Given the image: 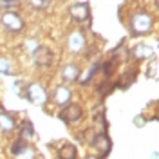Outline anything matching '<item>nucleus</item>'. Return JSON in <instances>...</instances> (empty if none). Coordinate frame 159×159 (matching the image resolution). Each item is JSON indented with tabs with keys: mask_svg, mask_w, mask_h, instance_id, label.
Returning a JSON list of instances; mask_svg holds the SVG:
<instances>
[{
	"mask_svg": "<svg viewBox=\"0 0 159 159\" xmlns=\"http://www.w3.org/2000/svg\"><path fill=\"white\" fill-rule=\"evenodd\" d=\"M154 25V18L148 13H138L132 18V33L134 34H148Z\"/></svg>",
	"mask_w": 159,
	"mask_h": 159,
	"instance_id": "obj_1",
	"label": "nucleus"
},
{
	"mask_svg": "<svg viewBox=\"0 0 159 159\" xmlns=\"http://www.w3.org/2000/svg\"><path fill=\"white\" fill-rule=\"evenodd\" d=\"M81 116H83V109L80 107L78 103H70V101L60 112V118L63 119L65 123H78L81 119Z\"/></svg>",
	"mask_w": 159,
	"mask_h": 159,
	"instance_id": "obj_2",
	"label": "nucleus"
},
{
	"mask_svg": "<svg viewBox=\"0 0 159 159\" xmlns=\"http://www.w3.org/2000/svg\"><path fill=\"white\" fill-rule=\"evenodd\" d=\"M2 24L11 33H22V29H24V20L20 18V15L13 13V11H7L2 15Z\"/></svg>",
	"mask_w": 159,
	"mask_h": 159,
	"instance_id": "obj_3",
	"label": "nucleus"
},
{
	"mask_svg": "<svg viewBox=\"0 0 159 159\" xmlns=\"http://www.w3.org/2000/svg\"><path fill=\"white\" fill-rule=\"evenodd\" d=\"M69 15L76 22H85L90 16V6L87 2H76L69 7Z\"/></svg>",
	"mask_w": 159,
	"mask_h": 159,
	"instance_id": "obj_4",
	"label": "nucleus"
},
{
	"mask_svg": "<svg viewBox=\"0 0 159 159\" xmlns=\"http://www.w3.org/2000/svg\"><path fill=\"white\" fill-rule=\"evenodd\" d=\"M33 60H34V63H36L38 67H49V65H52V61H54V56H52L51 49L40 45V47H36L34 52H33Z\"/></svg>",
	"mask_w": 159,
	"mask_h": 159,
	"instance_id": "obj_5",
	"label": "nucleus"
},
{
	"mask_svg": "<svg viewBox=\"0 0 159 159\" xmlns=\"http://www.w3.org/2000/svg\"><path fill=\"white\" fill-rule=\"evenodd\" d=\"M27 99L33 101L34 105H43L47 101V92L40 83H33L27 87Z\"/></svg>",
	"mask_w": 159,
	"mask_h": 159,
	"instance_id": "obj_6",
	"label": "nucleus"
},
{
	"mask_svg": "<svg viewBox=\"0 0 159 159\" xmlns=\"http://www.w3.org/2000/svg\"><path fill=\"white\" fill-rule=\"evenodd\" d=\"M92 147H94V150H98L101 156H105V154H109V150H110V139L105 134H98L96 138L92 139Z\"/></svg>",
	"mask_w": 159,
	"mask_h": 159,
	"instance_id": "obj_7",
	"label": "nucleus"
},
{
	"mask_svg": "<svg viewBox=\"0 0 159 159\" xmlns=\"http://www.w3.org/2000/svg\"><path fill=\"white\" fill-rule=\"evenodd\" d=\"M83 47H85V36H83V33H80V31L72 33L69 36V49L72 52H80Z\"/></svg>",
	"mask_w": 159,
	"mask_h": 159,
	"instance_id": "obj_8",
	"label": "nucleus"
},
{
	"mask_svg": "<svg viewBox=\"0 0 159 159\" xmlns=\"http://www.w3.org/2000/svg\"><path fill=\"white\" fill-rule=\"evenodd\" d=\"M70 98H72V94H70V90L67 87H61L60 85L58 89L54 90V103L60 105V107H65L70 101Z\"/></svg>",
	"mask_w": 159,
	"mask_h": 159,
	"instance_id": "obj_9",
	"label": "nucleus"
},
{
	"mask_svg": "<svg viewBox=\"0 0 159 159\" xmlns=\"http://www.w3.org/2000/svg\"><path fill=\"white\" fill-rule=\"evenodd\" d=\"M61 78L65 80V81H76L80 78V69L78 65H74V63H70V65H65L63 70H61Z\"/></svg>",
	"mask_w": 159,
	"mask_h": 159,
	"instance_id": "obj_10",
	"label": "nucleus"
},
{
	"mask_svg": "<svg viewBox=\"0 0 159 159\" xmlns=\"http://www.w3.org/2000/svg\"><path fill=\"white\" fill-rule=\"evenodd\" d=\"M58 159H78V150L74 145H63L58 150Z\"/></svg>",
	"mask_w": 159,
	"mask_h": 159,
	"instance_id": "obj_11",
	"label": "nucleus"
},
{
	"mask_svg": "<svg viewBox=\"0 0 159 159\" xmlns=\"http://www.w3.org/2000/svg\"><path fill=\"white\" fill-rule=\"evenodd\" d=\"M152 54H154V49L150 45H147V43H139L134 49V58H138V60H147Z\"/></svg>",
	"mask_w": 159,
	"mask_h": 159,
	"instance_id": "obj_12",
	"label": "nucleus"
},
{
	"mask_svg": "<svg viewBox=\"0 0 159 159\" xmlns=\"http://www.w3.org/2000/svg\"><path fill=\"white\" fill-rule=\"evenodd\" d=\"M16 127V123H15V119L11 118L9 114H0V130L2 132H6V134H9L13 132Z\"/></svg>",
	"mask_w": 159,
	"mask_h": 159,
	"instance_id": "obj_13",
	"label": "nucleus"
},
{
	"mask_svg": "<svg viewBox=\"0 0 159 159\" xmlns=\"http://www.w3.org/2000/svg\"><path fill=\"white\" fill-rule=\"evenodd\" d=\"M27 147H29V145H27V141H25L24 138H18L16 141H15V143H13V147H11V152H13L15 156H18V154H22V152L27 148Z\"/></svg>",
	"mask_w": 159,
	"mask_h": 159,
	"instance_id": "obj_14",
	"label": "nucleus"
},
{
	"mask_svg": "<svg viewBox=\"0 0 159 159\" xmlns=\"http://www.w3.org/2000/svg\"><path fill=\"white\" fill-rule=\"evenodd\" d=\"M20 129H22V136L20 138H33L34 136V129H33V125H31V121H22V125H20Z\"/></svg>",
	"mask_w": 159,
	"mask_h": 159,
	"instance_id": "obj_15",
	"label": "nucleus"
},
{
	"mask_svg": "<svg viewBox=\"0 0 159 159\" xmlns=\"http://www.w3.org/2000/svg\"><path fill=\"white\" fill-rule=\"evenodd\" d=\"M136 80V70H129V72H125V76H123V87H129L130 83Z\"/></svg>",
	"mask_w": 159,
	"mask_h": 159,
	"instance_id": "obj_16",
	"label": "nucleus"
},
{
	"mask_svg": "<svg viewBox=\"0 0 159 159\" xmlns=\"http://www.w3.org/2000/svg\"><path fill=\"white\" fill-rule=\"evenodd\" d=\"M11 63H9V60H6V58H0V72L2 74H11Z\"/></svg>",
	"mask_w": 159,
	"mask_h": 159,
	"instance_id": "obj_17",
	"label": "nucleus"
},
{
	"mask_svg": "<svg viewBox=\"0 0 159 159\" xmlns=\"http://www.w3.org/2000/svg\"><path fill=\"white\" fill-rule=\"evenodd\" d=\"M29 4L34 9H45L49 6V0H29Z\"/></svg>",
	"mask_w": 159,
	"mask_h": 159,
	"instance_id": "obj_18",
	"label": "nucleus"
},
{
	"mask_svg": "<svg viewBox=\"0 0 159 159\" xmlns=\"http://www.w3.org/2000/svg\"><path fill=\"white\" fill-rule=\"evenodd\" d=\"M16 4V0H0V9H15Z\"/></svg>",
	"mask_w": 159,
	"mask_h": 159,
	"instance_id": "obj_19",
	"label": "nucleus"
},
{
	"mask_svg": "<svg viewBox=\"0 0 159 159\" xmlns=\"http://www.w3.org/2000/svg\"><path fill=\"white\" fill-rule=\"evenodd\" d=\"M16 157L18 159H34V150L31 148V147H27V148L24 150L22 154H18Z\"/></svg>",
	"mask_w": 159,
	"mask_h": 159,
	"instance_id": "obj_20",
	"label": "nucleus"
}]
</instances>
